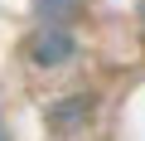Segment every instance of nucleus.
Masks as SVG:
<instances>
[{
    "instance_id": "obj_4",
    "label": "nucleus",
    "mask_w": 145,
    "mask_h": 141,
    "mask_svg": "<svg viewBox=\"0 0 145 141\" xmlns=\"http://www.w3.org/2000/svg\"><path fill=\"white\" fill-rule=\"evenodd\" d=\"M0 141H5V126H0Z\"/></svg>"
},
{
    "instance_id": "obj_2",
    "label": "nucleus",
    "mask_w": 145,
    "mask_h": 141,
    "mask_svg": "<svg viewBox=\"0 0 145 141\" xmlns=\"http://www.w3.org/2000/svg\"><path fill=\"white\" fill-rule=\"evenodd\" d=\"M78 5L82 0H34V15L48 20V24H63L68 15H78Z\"/></svg>"
},
{
    "instance_id": "obj_3",
    "label": "nucleus",
    "mask_w": 145,
    "mask_h": 141,
    "mask_svg": "<svg viewBox=\"0 0 145 141\" xmlns=\"http://www.w3.org/2000/svg\"><path fill=\"white\" fill-rule=\"evenodd\" d=\"M78 112H87V102H82V97H78V102H63L53 117H58V126H72V122H78Z\"/></svg>"
},
{
    "instance_id": "obj_1",
    "label": "nucleus",
    "mask_w": 145,
    "mask_h": 141,
    "mask_svg": "<svg viewBox=\"0 0 145 141\" xmlns=\"http://www.w3.org/2000/svg\"><path fill=\"white\" fill-rule=\"evenodd\" d=\"M29 54H34V63L39 68H53V63H63V58H72V34L68 29H44V34H34V44H29Z\"/></svg>"
}]
</instances>
